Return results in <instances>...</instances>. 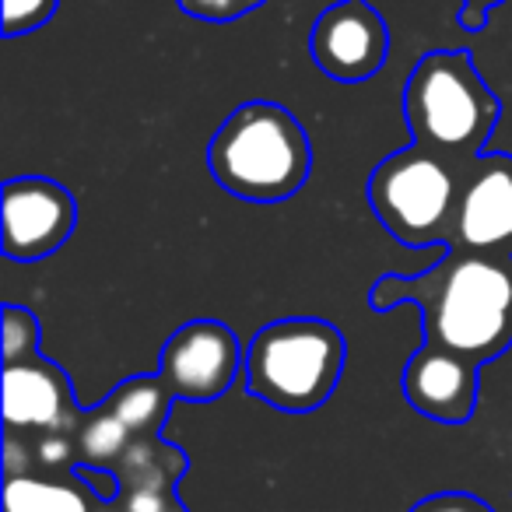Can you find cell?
Listing matches in <instances>:
<instances>
[{
	"instance_id": "cell-9",
	"label": "cell",
	"mask_w": 512,
	"mask_h": 512,
	"mask_svg": "<svg viewBox=\"0 0 512 512\" xmlns=\"http://www.w3.org/2000/svg\"><path fill=\"white\" fill-rule=\"evenodd\" d=\"M449 249L512 256V155H477L463 165Z\"/></svg>"
},
{
	"instance_id": "cell-18",
	"label": "cell",
	"mask_w": 512,
	"mask_h": 512,
	"mask_svg": "<svg viewBox=\"0 0 512 512\" xmlns=\"http://www.w3.org/2000/svg\"><path fill=\"white\" fill-rule=\"evenodd\" d=\"M120 509L123 512H186V505L179 502L176 488H162V491H123Z\"/></svg>"
},
{
	"instance_id": "cell-10",
	"label": "cell",
	"mask_w": 512,
	"mask_h": 512,
	"mask_svg": "<svg viewBox=\"0 0 512 512\" xmlns=\"http://www.w3.org/2000/svg\"><path fill=\"white\" fill-rule=\"evenodd\" d=\"M85 411L74 404L71 379L60 365L32 355L4 362V425L11 435H78Z\"/></svg>"
},
{
	"instance_id": "cell-19",
	"label": "cell",
	"mask_w": 512,
	"mask_h": 512,
	"mask_svg": "<svg viewBox=\"0 0 512 512\" xmlns=\"http://www.w3.org/2000/svg\"><path fill=\"white\" fill-rule=\"evenodd\" d=\"M411 512H495V509L488 502H481L477 495H467V491H439V495H428L418 505H411Z\"/></svg>"
},
{
	"instance_id": "cell-12",
	"label": "cell",
	"mask_w": 512,
	"mask_h": 512,
	"mask_svg": "<svg viewBox=\"0 0 512 512\" xmlns=\"http://www.w3.org/2000/svg\"><path fill=\"white\" fill-rule=\"evenodd\" d=\"M4 512H123L120 502H99L78 474L36 477L32 470H11L4 481Z\"/></svg>"
},
{
	"instance_id": "cell-4",
	"label": "cell",
	"mask_w": 512,
	"mask_h": 512,
	"mask_svg": "<svg viewBox=\"0 0 512 512\" xmlns=\"http://www.w3.org/2000/svg\"><path fill=\"white\" fill-rule=\"evenodd\" d=\"M348 362V341L327 320L288 316L267 323L249 341L242 383L274 411L309 414L330 400Z\"/></svg>"
},
{
	"instance_id": "cell-3",
	"label": "cell",
	"mask_w": 512,
	"mask_h": 512,
	"mask_svg": "<svg viewBox=\"0 0 512 512\" xmlns=\"http://www.w3.org/2000/svg\"><path fill=\"white\" fill-rule=\"evenodd\" d=\"M498 113V95L477 74L467 50L425 53L404 85V116L414 144L449 162H474L495 134Z\"/></svg>"
},
{
	"instance_id": "cell-11",
	"label": "cell",
	"mask_w": 512,
	"mask_h": 512,
	"mask_svg": "<svg viewBox=\"0 0 512 512\" xmlns=\"http://www.w3.org/2000/svg\"><path fill=\"white\" fill-rule=\"evenodd\" d=\"M477 365L439 344H421L404 365V397L439 425H463L477 407Z\"/></svg>"
},
{
	"instance_id": "cell-7",
	"label": "cell",
	"mask_w": 512,
	"mask_h": 512,
	"mask_svg": "<svg viewBox=\"0 0 512 512\" xmlns=\"http://www.w3.org/2000/svg\"><path fill=\"white\" fill-rule=\"evenodd\" d=\"M78 204L64 183L46 176H15L4 183V235L8 260H43L71 239Z\"/></svg>"
},
{
	"instance_id": "cell-1",
	"label": "cell",
	"mask_w": 512,
	"mask_h": 512,
	"mask_svg": "<svg viewBox=\"0 0 512 512\" xmlns=\"http://www.w3.org/2000/svg\"><path fill=\"white\" fill-rule=\"evenodd\" d=\"M418 306L425 341L449 348L477 369L512 348V256L442 249L425 274H383L369 306Z\"/></svg>"
},
{
	"instance_id": "cell-17",
	"label": "cell",
	"mask_w": 512,
	"mask_h": 512,
	"mask_svg": "<svg viewBox=\"0 0 512 512\" xmlns=\"http://www.w3.org/2000/svg\"><path fill=\"white\" fill-rule=\"evenodd\" d=\"M176 4L183 8V15L197 18V22L225 25L253 15L256 8H264L267 0H176Z\"/></svg>"
},
{
	"instance_id": "cell-6",
	"label": "cell",
	"mask_w": 512,
	"mask_h": 512,
	"mask_svg": "<svg viewBox=\"0 0 512 512\" xmlns=\"http://www.w3.org/2000/svg\"><path fill=\"white\" fill-rule=\"evenodd\" d=\"M246 348L218 320H190L165 341L158 379L176 400H218L242 376Z\"/></svg>"
},
{
	"instance_id": "cell-8",
	"label": "cell",
	"mask_w": 512,
	"mask_h": 512,
	"mask_svg": "<svg viewBox=\"0 0 512 512\" xmlns=\"http://www.w3.org/2000/svg\"><path fill=\"white\" fill-rule=\"evenodd\" d=\"M309 53L316 67L341 85L376 78L390 53L386 18L369 0H337L316 18L309 32Z\"/></svg>"
},
{
	"instance_id": "cell-14",
	"label": "cell",
	"mask_w": 512,
	"mask_h": 512,
	"mask_svg": "<svg viewBox=\"0 0 512 512\" xmlns=\"http://www.w3.org/2000/svg\"><path fill=\"white\" fill-rule=\"evenodd\" d=\"M74 439H78L81 463H88V467H113V463L130 449L134 432H130L116 414H109L106 407L99 404L85 414V421H81Z\"/></svg>"
},
{
	"instance_id": "cell-2",
	"label": "cell",
	"mask_w": 512,
	"mask_h": 512,
	"mask_svg": "<svg viewBox=\"0 0 512 512\" xmlns=\"http://www.w3.org/2000/svg\"><path fill=\"white\" fill-rule=\"evenodd\" d=\"M207 165L221 190L253 204H281L306 186L313 144L292 109L278 102H242L207 144Z\"/></svg>"
},
{
	"instance_id": "cell-15",
	"label": "cell",
	"mask_w": 512,
	"mask_h": 512,
	"mask_svg": "<svg viewBox=\"0 0 512 512\" xmlns=\"http://www.w3.org/2000/svg\"><path fill=\"white\" fill-rule=\"evenodd\" d=\"M4 362H22V358L39 355V320L25 306H4Z\"/></svg>"
},
{
	"instance_id": "cell-16",
	"label": "cell",
	"mask_w": 512,
	"mask_h": 512,
	"mask_svg": "<svg viewBox=\"0 0 512 512\" xmlns=\"http://www.w3.org/2000/svg\"><path fill=\"white\" fill-rule=\"evenodd\" d=\"M60 0H4V36L18 39L43 29L57 15Z\"/></svg>"
},
{
	"instance_id": "cell-13",
	"label": "cell",
	"mask_w": 512,
	"mask_h": 512,
	"mask_svg": "<svg viewBox=\"0 0 512 512\" xmlns=\"http://www.w3.org/2000/svg\"><path fill=\"white\" fill-rule=\"evenodd\" d=\"M172 400L176 397H172L169 386H165L155 372V376H134V379H127V383H120L102 400V407H106L109 414H116V418L134 432V439H148V435L162 432Z\"/></svg>"
},
{
	"instance_id": "cell-20",
	"label": "cell",
	"mask_w": 512,
	"mask_h": 512,
	"mask_svg": "<svg viewBox=\"0 0 512 512\" xmlns=\"http://www.w3.org/2000/svg\"><path fill=\"white\" fill-rule=\"evenodd\" d=\"M74 474L81 477V481L92 488V495L99 498V502H120V495H123V484H120V477H116V470H109V467H88V463H78L74 467Z\"/></svg>"
},
{
	"instance_id": "cell-21",
	"label": "cell",
	"mask_w": 512,
	"mask_h": 512,
	"mask_svg": "<svg viewBox=\"0 0 512 512\" xmlns=\"http://www.w3.org/2000/svg\"><path fill=\"white\" fill-rule=\"evenodd\" d=\"M505 4V0H463V11H460V25L467 32H481L484 22H488V11Z\"/></svg>"
},
{
	"instance_id": "cell-5",
	"label": "cell",
	"mask_w": 512,
	"mask_h": 512,
	"mask_svg": "<svg viewBox=\"0 0 512 512\" xmlns=\"http://www.w3.org/2000/svg\"><path fill=\"white\" fill-rule=\"evenodd\" d=\"M460 179V162L411 144L372 169L369 204L386 232L404 246H449Z\"/></svg>"
}]
</instances>
